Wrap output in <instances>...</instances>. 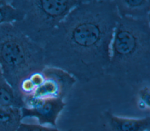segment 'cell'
Segmentation results:
<instances>
[{
  "mask_svg": "<svg viewBox=\"0 0 150 131\" xmlns=\"http://www.w3.org/2000/svg\"><path fill=\"white\" fill-rule=\"evenodd\" d=\"M137 104L142 111L149 113L150 110V87L149 84L141 86L137 93Z\"/></svg>",
  "mask_w": 150,
  "mask_h": 131,
  "instance_id": "7c38bea8",
  "label": "cell"
},
{
  "mask_svg": "<svg viewBox=\"0 0 150 131\" xmlns=\"http://www.w3.org/2000/svg\"><path fill=\"white\" fill-rule=\"evenodd\" d=\"M120 18L113 0H83L44 45L45 66L61 69L83 83L104 76Z\"/></svg>",
  "mask_w": 150,
  "mask_h": 131,
  "instance_id": "6da1fadb",
  "label": "cell"
},
{
  "mask_svg": "<svg viewBox=\"0 0 150 131\" xmlns=\"http://www.w3.org/2000/svg\"><path fill=\"white\" fill-rule=\"evenodd\" d=\"M107 123L112 131H148L150 129V117L130 118L105 113Z\"/></svg>",
  "mask_w": 150,
  "mask_h": 131,
  "instance_id": "ba28073f",
  "label": "cell"
},
{
  "mask_svg": "<svg viewBox=\"0 0 150 131\" xmlns=\"http://www.w3.org/2000/svg\"><path fill=\"white\" fill-rule=\"evenodd\" d=\"M148 131H149V130H148Z\"/></svg>",
  "mask_w": 150,
  "mask_h": 131,
  "instance_id": "5bb4252c",
  "label": "cell"
},
{
  "mask_svg": "<svg viewBox=\"0 0 150 131\" xmlns=\"http://www.w3.org/2000/svg\"><path fill=\"white\" fill-rule=\"evenodd\" d=\"M105 75L122 85L150 82V20L120 18Z\"/></svg>",
  "mask_w": 150,
  "mask_h": 131,
  "instance_id": "7a4b0ae2",
  "label": "cell"
},
{
  "mask_svg": "<svg viewBox=\"0 0 150 131\" xmlns=\"http://www.w3.org/2000/svg\"><path fill=\"white\" fill-rule=\"evenodd\" d=\"M83 0H13L11 5L23 13L13 23L23 34L42 48L67 14Z\"/></svg>",
  "mask_w": 150,
  "mask_h": 131,
  "instance_id": "277c9868",
  "label": "cell"
},
{
  "mask_svg": "<svg viewBox=\"0 0 150 131\" xmlns=\"http://www.w3.org/2000/svg\"><path fill=\"white\" fill-rule=\"evenodd\" d=\"M76 82V80L68 73L57 68L46 66L42 71L40 83L28 99L50 98L64 99Z\"/></svg>",
  "mask_w": 150,
  "mask_h": 131,
  "instance_id": "5b68a950",
  "label": "cell"
},
{
  "mask_svg": "<svg viewBox=\"0 0 150 131\" xmlns=\"http://www.w3.org/2000/svg\"><path fill=\"white\" fill-rule=\"evenodd\" d=\"M23 16V13L13 6L10 1L5 0L4 2L0 5V25L19 22L22 20Z\"/></svg>",
  "mask_w": 150,
  "mask_h": 131,
  "instance_id": "8fae6325",
  "label": "cell"
},
{
  "mask_svg": "<svg viewBox=\"0 0 150 131\" xmlns=\"http://www.w3.org/2000/svg\"><path fill=\"white\" fill-rule=\"evenodd\" d=\"M22 120L21 109L0 106V131H17Z\"/></svg>",
  "mask_w": 150,
  "mask_h": 131,
  "instance_id": "9c48e42d",
  "label": "cell"
},
{
  "mask_svg": "<svg viewBox=\"0 0 150 131\" xmlns=\"http://www.w3.org/2000/svg\"><path fill=\"white\" fill-rule=\"evenodd\" d=\"M17 131H61L54 127H49L36 123L21 122ZM71 131V130H69Z\"/></svg>",
  "mask_w": 150,
  "mask_h": 131,
  "instance_id": "4fadbf2b",
  "label": "cell"
},
{
  "mask_svg": "<svg viewBox=\"0 0 150 131\" xmlns=\"http://www.w3.org/2000/svg\"><path fill=\"white\" fill-rule=\"evenodd\" d=\"M21 109L22 120L26 117H35L38 124L50 125L54 127L56 120L66 106L63 98H50L29 99L24 102Z\"/></svg>",
  "mask_w": 150,
  "mask_h": 131,
  "instance_id": "8992f818",
  "label": "cell"
},
{
  "mask_svg": "<svg viewBox=\"0 0 150 131\" xmlns=\"http://www.w3.org/2000/svg\"><path fill=\"white\" fill-rule=\"evenodd\" d=\"M0 106H11L22 109L25 106L19 96L5 79L0 68Z\"/></svg>",
  "mask_w": 150,
  "mask_h": 131,
  "instance_id": "30bf717a",
  "label": "cell"
},
{
  "mask_svg": "<svg viewBox=\"0 0 150 131\" xmlns=\"http://www.w3.org/2000/svg\"><path fill=\"white\" fill-rule=\"evenodd\" d=\"M120 18L150 20L149 0H113Z\"/></svg>",
  "mask_w": 150,
  "mask_h": 131,
  "instance_id": "52a82bcc",
  "label": "cell"
},
{
  "mask_svg": "<svg viewBox=\"0 0 150 131\" xmlns=\"http://www.w3.org/2000/svg\"><path fill=\"white\" fill-rule=\"evenodd\" d=\"M45 67L42 46L13 23L0 25V68L15 93L22 80Z\"/></svg>",
  "mask_w": 150,
  "mask_h": 131,
  "instance_id": "3957f363",
  "label": "cell"
}]
</instances>
